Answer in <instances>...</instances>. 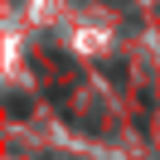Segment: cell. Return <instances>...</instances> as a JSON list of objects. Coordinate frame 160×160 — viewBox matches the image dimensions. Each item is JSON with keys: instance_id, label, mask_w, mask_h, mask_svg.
<instances>
[{"instance_id": "1", "label": "cell", "mask_w": 160, "mask_h": 160, "mask_svg": "<svg viewBox=\"0 0 160 160\" xmlns=\"http://www.w3.org/2000/svg\"><path fill=\"white\" fill-rule=\"evenodd\" d=\"M102 73H107V78H117V82H126V68H121V63H112V58L102 63Z\"/></svg>"}, {"instance_id": "2", "label": "cell", "mask_w": 160, "mask_h": 160, "mask_svg": "<svg viewBox=\"0 0 160 160\" xmlns=\"http://www.w3.org/2000/svg\"><path fill=\"white\" fill-rule=\"evenodd\" d=\"M24 112H29V102H24L20 92H10V117H24Z\"/></svg>"}]
</instances>
